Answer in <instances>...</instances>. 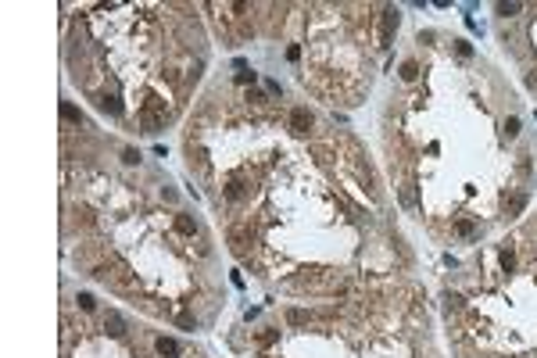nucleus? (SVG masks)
I'll return each mask as SVG.
<instances>
[{
	"label": "nucleus",
	"instance_id": "f03ea898",
	"mask_svg": "<svg viewBox=\"0 0 537 358\" xmlns=\"http://www.w3.org/2000/svg\"><path fill=\"white\" fill-rule=\"evenodd\" d=\"M287 122H290V129H294V133H308L315 118H312V111H308V108H290Z\"/></svg>",
	"mask_w": 537,
	"mask_h": 358
},
{
	"label": "nucleus",
	"instance_id": "aec40b11",
	"mask_svg": "<svg viewBox=\"0 0 537 358\" xmlns=\"http://www.w3.org/2000/svg\"><path fill=\"white\" fill-rule=\"evenodd\" d=\"M122 161H126V165H136V161H140V154L129 147V151H122Z\"/></svg>",
	"mask_w": 537,
	"mask_h": 358
},
{
	"label": "nucleus",
	"instance_id": "39448f33",
	"mask_svg": "<svg viewBox=\"0 0 537 358\" xmlns=\"http://www.w3.org/2000/svg\"><path fill=\"white\" fill-rule=\"evenodd\" d=\"M61 118H65V122H72V126H83V111L72 108L68 100H61Z\"/></svg>",
	"mask_w": 537,
	"mask_h": 358
},
{
	"label": "nucleus",
	"instance_id": "6ab92c4d",
	"mask_svg": "<svg viewBox=\"0 0 537 358\" xmlns=\"http://www.w3.org/2000/svg\"><path fill=\"white\" fill-rule=\"evenodd\" d=\"M455 50H458V57H469V54H473V47H469L466 40H458V43H455Z\"/></svg>",
	"mask_w": 537,
	"mask_h": 358
},
{
	"label": "nucleus",
	"instance_id": "0eeeda50",
	"mask_svg": "<svg viewBox=\"0 0 537 358\" xmlns=\"http://www.w3.org/2000/svg\"><path fill=\"white\" fill-rule=\"evenodd\" d=\"M226 193V201H244V186H240V179H229V183L222 186Z\"/></svg>",
	"mask_w": 537,
	"mask_h": 358
},
{
	"label": "nucleus",
	"instance_id": "4be33fe9",
	"mask_svg": "<svg viewBox=\"0 0 537 358\" xmlns=\"http://www.w3.org/2000/svg\"><path fill=\"white\" fill-rule=\"evenodd\" d=\"M179 326H183V330H194V326H197V322H194L190 315H179Z\"/></svg>",
	"mask_w": 537,
	"mask_h": 358
},
{
	"label": "nucleus",
	"instance_id": "423d86ee",
	"mask_svg": "<svg viewBox=\"0 0 537 358\" xmlns=\"http://www.w3.org/2000/svg\"><path fill=\"white\" fill-rule=\"evenodd\" d=\"M154 348H158V355H172V358L183 351V348H179V340H172V337H158V344H154Z\"/></svg>",
	"mask_w": 537,
	"mask_h": 358
},
{
	"label": "nucleus",
	"instance_id": "5701e85b",
	"mask_svg": "<svg viewBox=\"0 0 537 358\" xmlns=\"http://www.w3.org/2000/svg\"><path fill=\"white\" fill-rule=\"evenodd\" d=\"M527 86H537V72H530V76H527Z\"/></svg>",
	"mask_w": 537,
	"mask_h": 358
},
{
	"label": "nucleus",
	"instance_id": "2eb2a0df",
	"mask_svg": "<svg viewBox=\"0 0 537 358\" xmlns=\"http://www.w3.org/2000/svg\"><path fill=\"white\" fill-rule=\"evenodd\" d=\"M287 319L294 322V326H297V322H308V312H301V308H290V312H287Z\"/></svg>",
	"mask_w": 537,
	"mask_h": 358
},
{
	"label": "nucleus",
	"instance_id": "1a4fd4ad",
	"mask_svg": "<svg viewBox=\"0 0 537 358\" xmlns=\"http://www.w3.org/2000/svg\"><path fill=\"white\" fill-rule=\"evenodd\" d=\"M97 104H100V111H107V115H122V104H118V97H107V93H104Z\"/></svg>",
	"mask_w": 537,
	"mask_h": 358
},
{
	"label": "nucleus",
	"instance_id": "dca6fc26",
	"mask_svg": "<svg viewBox=\"0 0 537 358\" xmlns=\"http://www.w3.org/2000/svg\"><path fill=\"white\" fill-rule=\"evenodd\" d=\"M75 301H79V308H83V312H94V305H97V301H94V294H79Z\"/></svg>",
	"mask_w": 537,
	"mask_h": 358
},
{
	"label": "nucleus",
	"instance_id": "ddd939ff",
	"mask_svg": "<svg viewBox=\"0 0 537 358\" xmlns=\"http://www.w3.org/2000/svg\"><path fill=\"white\" fill-rule=\"evenodd\" d=\"M416 76H419V65H416V61H405V65H401V79H405V83H412Z\"/></svg>",
	"mask_w": 537,
	"mask_h": 358
},
{
	"label": "nucleus",
	"instance_id": "9d476101",
	"mask_svg": "<svg viewBox=\"0 0 537 358\" xmlns=\"http://www.w3.org/2000/svg\"><path fill=\"white\" fill-rule=\"evenodd\" d=\"M455 233L458 236H473V233H477V222H473V219H458L455 222Z\"/></svg>",
	"mask_w": 537,
	"mask_h": 358
},
{
	"label": "nucleus",
	"instance_id": "6e6552de",
	"mask_svg": "<svg viewBox=\"0 0 537 358\" xmlns=\"http://www.w3.org/2000/svg\"><path fill=\"white\" fill-rule=\"evenodd\" d=\"M176 229H179L183 236H194V233H197V222H194L190 215H176Z\"/></svg>",
	"mask_w": 537,
	"mask_h": 358
},
{
	"label": "nucleus",
	"instance_id": "f3484780",
	"mask_svg": "<svg viewBox=\"0 0 537 358\" xmlns=\"http://www.w3.org/2000/svg\"><path fill=\"white\" fill-rule=\"evenodd\" d=\"M498 14H505V18H512V14H519V4H498Z\"/></svg>",
	"mask_w": 537,
	"mask_h": 358
},
{
	"label": "nucleus",
	"instance_id": "f8f14e48",
	"mask_svg": "<svg viewBox=\"0 0 537 358\" xmlns=\"http://www.w3.org/2000/svg\"><path fill=\"white\" fill-rule=\"evenodd\" d=\"M276 340H280V330H262V333H258V344H262V348L276 344Z\"/></svg>",
	"mask_w": 537,
	"mask_h": 358
},
{
	"label": "nucleus",
	"instance_id": "9b49d317",
	"mask_svg": "<svg viewBox=\"0 0 537 358\" xmlns=\"http://www.w3.org/2000/svg\"><path fill=\"white\" fill-rule=\"evenodd\" d=\"M111 279H115V287H133V276L122 265H118V272H111Z\"/></svg>",
	"mask_w": 537,
	"mask_h": 358
},
{
	"label": "nucleus",
	"instance_id": "a211bd4d",
	"mask_svg": "<svg viewBox=\"0 0 537 358\" xmlns=\"http://www.w3.org/2000/svg\"><path fill=\"white\" fill-rule=\"evenodd\" d=\"M237 83H240V86H247V83H254V72H247V68H240V72H237Z\"/></svg>",
	"mask_w": 537,
	"mask_h": 358
},
{
	"label": "nucleus",
	"instance_id": "7ed1b4c3",
	"mask_svg": "<svg viewBox=\"0 0 537 358\" xmlns=\"http://www.w3.org/2000/svg\"><path fill=\"white\" fill-rule=\"evenodd\" d=\"M104 330L111 333V337H122V333H126V319H122L118 312H107V315H104Z\"/></svg>",
	"mask_w": 537,
	"mask_h": 358
},
{
	"label": "nucleus",
	"instance_id": "412c9836",
	"mask_svg": "<svg viewBox=\"0 0 537 358\" xmlns=\"http://www.w3.org/2000/svg\"><path fill=\"white\" fill-rule=\"evenodd\" d=\"M505 133H509V136H516V133H519V118H509V122H505Z\"/></svg>",
	"mask_w": 537,
	"mask_h": 358
},
{
	"label": "nucleus",
	"instance_id": "f257e3e1",
	"mask_svg": "<svg viewBox=\"0 0 537 358\" xmlns=\"http://www.w3.org/2000/svg\"><path fill=\"white\" fill-rule=\"evenodd\" d=\"M397 22H401L397 18V7H383V18H380V43L383 47L391 43V33L397 29Z\"/></svg>",
	"mask_w": 537,
	"mask_h": 358
},
{
	"label": "nucleus",
	"instance_id": "4468645a",
	"mask_svg": "<svg viewBox=\"0 0 537 358\" xmlns=\"http://www.w3.org/2000/svg\"><path fill=\"white\" fill-rule=\"evenodd\" d=\"M512 265H516V251H512V247H505V251H501V268L509 272Z\"/></svg>",
	"mask_w": 537,
	"mask_h": 358
},
{
	"label": "nucleus",
	"instance_id": "20e7f679",
	"mask_svg": "<svg viewBox=\"0 0 537 358\" xmlns=\"http://www.w3.org/2000/svg\"><path fill=\"white\" fill-rule=\"evenodd\" d=\"M527 208V193H512V197H505V212L509 215H519Z\"/></svg>",
	"mask_w": 537,
	"mask_h": 358
}]
</instances>
